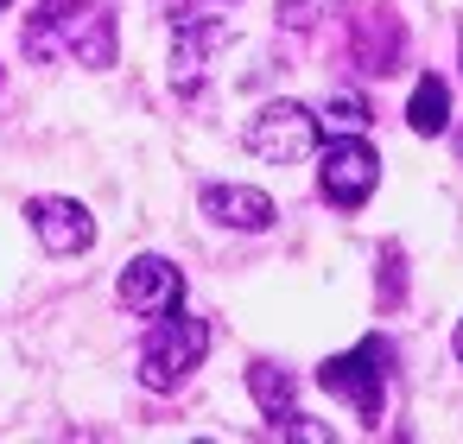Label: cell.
Listing matches in <instances>:
<instances>
[{
	"label": "cell",
	"instance_id": "obj_1",
	"mask_svg": "<svg viewBox=\"0 0 463 444\" xmlns=\"http://www.w3.org/2000/svg\"><path fill=\"white\" fill-rule=\"evenodd\" d=\"M26 58L39 64H83V71H109L115 64V14L102 0H39V14L26 20Z\"/></svg>",
	"mask_w": 463,
	"mask_h": 444
},
{
	"label": "cell",
	"instance_id": "obj_2",
	"mask_svg": "<svg viewBox=\"0 0 463 444\" xmlns=\"http://www.w3.org/2000/svg\"><path fill=\"white\" fill-rule=\"evenodd\" d=\"M387 362H393V343L387 336H362L355 349L317 362V387L330 400H343L362 425H381V412H387Z\"/></svg>",
	"mask_w": 463,
	"mask_h": 444
},
{
	"label": "cell",
	"instance_id": "obj_3",
	"mask_svg": "<svg viewBox=\"0 0 463 444\" xmlns=\"http://www.w3.org/2000/svg\"><path fill=\"white\" fill-rule=\"evenodd\" d=\"M210 355V324L203 317H184V311H165L140 349V387L153 393H172L197 374V362Z\"/></svg>",
	"mask_w": 463,
	"mask_h": 444
},
{
	"label": "cell",
	"instance_id": "obj_4",
	"mask_svg": "<svg viewBox=\"0 0 463 444\" xmlns=\"http://www.w3.org/2000/svg\"><path fill=\"white\" fill-rule=\"evenodd\" d=\"M317 134H324V121H317L305 102H267V109H254L248 128H241L248 153H260L267 165H298V159H311V153H317Z\"/></svg>",
	"mask_w": 463,
	"mask_h": 444
},
{
	"label": "cell",
	"instance_id": "obj_5",
	"mask_svg": "<svg viewBox=\"0 0 463 444\" xmlns=\"http://www.w3.org/2000/svg\"><path fill=\"white\" fill-rule=\"evenodd\" d=\"M374 184H381V153H374L362 134H336V140L324 146V159H317V191H324V203L362 210V203L374 197Z\"/></svg>",
	"mask_w": 463,
	"mask_h": 444
},
{
	"label": "cell",
	"instance_id": "obj_6",
	"mask_svg": "<svg viewBox=\"0 0 463 444\" xmlns=\"http://www.w3.org/2000/svg\"><path fill=\"white\" fill-rule=\"evenodd\" d=\"M115 298H121L134 317H165V311H178V298H184V273H178L165 254H140V260L121 267Z\"/></svg>",
	"mask_w": 463,
	"mask_h": 444
},
{
	"label": "cell",
	"instance_id": "obj_7",
	"mask_svg": "<svg viewBox=\"0 0 463 444\" xmlns=\"http://www.w3.org/2000/svg\"><path fill=\"white\" fill-rule=\"evenodd\" d=\"M26 222H33L39 248H45V254H58V260H71V254H90V248H96V216H90L77 197H33V203H26Z\"/></svg>",
	"mask_w": 463,
	"mask_h": 444
},
{
	"label": "cell",
	"instance_id": "obj_8",
	"mask_svg": "<svg viewBox=\"0 0 463 444\" xmlns=\"http://www.w3.org/2000/svg\"><path fill=\"white\" fill-rule=\"evenodd\" d=\"M229 45V26L222 20H197V14H172V90L178 96H197L203 90V71H210V52Z\"/></svg>",
	"mask_w": 463,
	"mask_h": 444
},
{
	"label": "cell",
	"instance_id": "obj_9",
	"mask_svg": "<svg viewBox=\"0 0 463 444\" xmlns=\"http://www.w3.org/2000/svg\"><path fill=\"white\" fill-rule=\"evenodd\" d=\"M400 52H406L400 14L387 7V0H368V7L355 14V64L368 77H387V71H400Z\"/></svg>",
	"mask_w": 463,
	"mask_h": 444
},
{
	"label": "cell",
	"instance_id": "obj_10",
	"mask_svg": "<svg viewBox=\"0 0 463 444\" xmlns=\"http://www.w3.org/2000/svg\"><path fill=\"white\" fill-rule=\"evenodd\" d=\"M203 216L210 222H222V229H241V235H260V229H273V197L267 191H254V184H203Z\"/></svg>",
	"mask_w": 463,
	"mask_h": 444
},
{
	"label": "cell",
	"instance_id": "obj_11",
	"mask_svg": "<svg viewBox=\"0 0 463 444\" xmlns=\"http://www.w3.org/2000/svg\"><path fill=\"white\" fill-rule=\"evenodd\" d=\"M406 128H412V134H425V140L450 128V83H444V77H431V71H425V77L412 83V102H406Z\"/></svg>",
	"mask_w": 463,
	"mask_h": 444
},
{
	"label": "cell",
	"instance_id": "obj_12",
	"mask_svg": "<svg viewBox=\"0 0 463 444\" xmlns=\"http://www.w3.org/2000/svg\"><path fill=\"white\" fill-rule=\"evenodd\" d=\"M248 393H254V406H260L273 425L298 412V406H292V400H298V381H292L279 362H254V368H248Z\"/></svg>",
	"mask_w": 463,
	"mask_h": 444
},
{
	"label": "cell",
	"instance_id": "obj_13",
	"mask_svg": "<svg viewBox=\"0 0 463 444\" xmlns=\"http://www.w3.org/2000/svg\"><path fill=\"white\" fill-rule=\"evenodd\" d=\"M317 121H324V128H336V134H362L374 115H368V102H362V96H330V109H324Z\"/></svg>",
	"mask_w": 463,
	"mask_h": 444
},
{
	"label": "cell",
	"instance_id": "obj_14",
	"mask_svg": "<svg viewBox=\"0 0 463 444\" xmlns=\"http://www.w3.org/2000/svg\"><path fill=\"white\" fill-rule=\"evenodd\" d=\"M324 14H336V0H279V26L286 33H311Z\"/></svg>",
	"mask_w": 463,
	"mask_h": 444
},
{
	"label": "cell",
	"instance_id": "obj_15",
	"mask_svg": "<svg viewBox=\"0 0 463 444\" xmlns=\"http://www.w3.org/2000/svg\"><path fill=\"white\" fill-rule=\"evenodd\" d=\"M450 349H457V362H463V317H457V330H450Z\"/></svg>",
	"mask_w": 463,
	"mask_h": 444
},
{
	"label": "cell",
	"instance_id": "obj_16",
	"mask_svg": "<svg viewBox=\"0 0 463 444\" xmlns=\"http://www.w3.org/2000/svg\"><path fill=\"white\" fill-rule=\"evenodd\" d=\"M457 159H463V128H457Z\"/></svg>",
	"mask_w": 463,
	"mask_h": 444
},
{
	"label": "cell",
	"instance_id": "obj_17",
	"mask_svg": "<svg viewBox=\"0 0 463 444\" xmlns=\"http://www.w3.org/2000/svg\"><path fill=\"white\" fill-rule=\"evenodd\" d=\"M0 7H14V0H0Z\"/></svg>",
	"mask_w": 463,
	"mask_h": 444
},
{
	"label": "cell",
	"instance_id": "obj_18",
	"mask_svg": "<svg viewBox=\"0 0 463 444\" xmlns=\"http://www.w3.org/2000/svg\"><path fill=\"white\" fill-rule=\"evenodd\" d=\"M0 83H7V71H0Z\"/></svg>",
	"mask_w": 463,
	"mask_h": 444
}]
</instances>
